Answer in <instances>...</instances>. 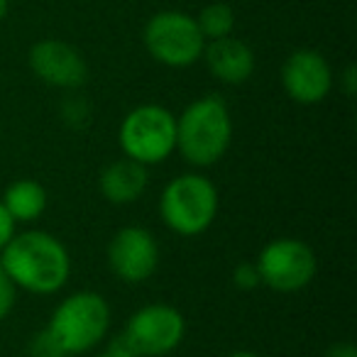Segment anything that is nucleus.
<instances>
[{
  "label": "nucleus",
  "instance_id": "nucleus-1",
  "mask_svg": "<svg viewBox=\"0 0 357 357\" xmlns=\"http://www.w3.org/2000/svg\"><path fill=\"white\" fill-rule=\"evenodd\" d=\"M0 264L15 289L37 296L61 291L71 277L69 250L47 230L15 233L0 250Z\"/></svg>",
  "mask_w": 357,
  "mask_h": 357
},
{
  "label": "nucleus",
  "instance_id": "nucleus-2",
  "mask_svg": "<svg viewBox=\"0 0 357 357\" xmlns=\"http://www.w3.org/2000/svg\"><path fill=\"white\" fill-rule=\"evenodd\" d=\"M233 142V118L215 93L191 100L176 118V152L194 169H208L225 157Z\"/></svg>",
  "mask_w": 357,
  "mask_h": 357
},
{
  "label": "nucleus",
  "instance_id": "nucleus-3",
  "mask_svg": "<svg viewBox=\"0 0 357 357\" xmlns=\"http://www.w3.org/2000/svg\"><path fill=\"white\" fill-rule=\"evenodd\" d=\"M218 208V189L201 172H186L174 176L159 196L162 223L181 238H196L206 233L213 225Z\"/></svg>",
  "mask_w": 357,
  "mask_h": 357
},
{
  "label": "nucleus",
  "instance_id": "nucleus-4",
  "mask_svg": "<svg viewBox=\"0 0 357 357\" xmlns=\"http://www.w3.org/2000/svg\"><path fill=\"white\" fill-rule=\"evenodd\" d=\"M47 333L64 357H76L100 345L110 328V306L98 291H74L52 311Z\"/></svg>",
  "mask_w": 357,
  "mask_h": 357
},
{
  "label": "nucleus",
  "instance_id": "nucleus-5",
  "mask_svg": "<svg viewBox=\"0 0 357 357\" xmlns=\"http://www.w3.org/2000/svg\"><path fill=\"white\" fill-rule=\"evenodd\" d=\"M123 157L144 167L162 164L176 152V115L159 103H142L123 118L118 130Z\"/></svg>",
  "mask_w": 357,
  "mask_h": 357
},
{
  "label": "nucleus",
  "instance_id": "nucleus-6",
  "mask_svg": "<svg viewBox=\"0 0 357 357\" xmlns=\"http://www.w3.org/2000/svg\"><path fill=\"white\" fill-rule=\"evenodd\" d=\"M147 54L167 69H189L201 61L206 37L201 35L196 17L184 10H159L142 30Z\"/></svg>",
  "mask_w": 357,
  "mask_h": 357
},
{
  "label": "nucleus",
  "instance_id": "nucleus-7",
  "mask_svg": "<svg viewBox=\"0 0 357 357\" xmlns=\"http://www.w3.org/2000/svg\"><path fill=\"white\" fill-rule=\"evenodd\" d=\"M255 267L259 282L279 294L306 289L318 274V257L308 243L298 238H274L259 250Z\"/></svg>",
  "mask_w": 357,
  "mask_h": 357
},
{
  "label": "nucleus",
  "instance_id": "nucleus-8",
  "mask_svg": "<svg viewBox=\"0 0 357 357\" xmlns=\"http://www.w3.org/2000/svg\"><path fill=\"white\" fill-rule=\"evenodd\" d=\"M120 335L137 357H164L176 350L184 340V313L162 301L147 303L128 318Z\"/></svg>",
  "mask_w": 357,
  "mask_h": 357
},
{
  "label": "nucleus",
  "instance_id": "nucleus-9",
  "mask_svg": "<svg viewBox=\"0 0 357 357\" xmlns=\"http://www.w3.org/2000/svg\"><path fill=\"white\" fill-rule=\"evenodd\" d=\"M108 267L120 282L142 284L159 267V243L142 225H125L108 243Z\"/></svg>",
  "mask_w": 357,
  "mask_h": 357
},
{
  "label": "nucleus",
  "instance_id": "nucleus-10",
  "mask_svg": "<svg viewBox=\"0 0 357 357\" xmlns=\"http://www.w3.org/2000/svg\"><path fill=\"white\" fill-rule=\"evenodd\" d=\"M27 64L32 74L52 89L76 91L89 79V64L84 54L74 45L54 37L35 42L27 54Z\"/></svg>",
  "mask_w": 357,
  "mask_h": 357
},
{
  "label": "nucleus",
  "instance_id": "nucleus-11",
  "mask_svg": "<svg viewBox=\"0 0 357 357\" xmlns=\"http://www.w3.org/2000/svg\"><path fill=\"white\" fill-rule=\"evenodd\" d=\"M284 93L298 105H318L333 89V69L318 50H294L282 64Z\"/></svg>",
  "mask_w": 357,
  "mask_h": 357
},
{
  "label": "nucleus",
  "instance_id": "nucleus-12",
  "mask_svg": "<svg viewBox=\"0 0 357 357\" xmlns=\"http://www.w3.org/2000/svg\"><path fill=\"white\" fill-rule=\"evenodd\" d=\"M201 59L206 61L211 76L225 86H243L245 81H250L257 66L252 47L233 35L206 42Z\"/></svg>",
  "mask_w": 357,
  "mask_h": 357
},
{
  "label": "nucleus",
  "instance_id": "nucleus-13",
  "mask_svg": "<svg viewBox=\"0 0 357 357\" xmlns=\"http://www.w3.org/2000/svg\"><path fill=\"white\" fill-rule=\"evenodd\" d=\"M149 181L147 167L135 159L120 157L110 162L98 176V191L113 206H132L144 194Z\"/></svg>",
  "mask_w": 357,
  "mask_h": 357
},
{
  "label": "nucleus",
  "instance_id": "nucleus-14",
  "mask_svg": "<svg viewBox=\"0 0 357 357\" xmlns=\"http://www.w3.org/2000/svg\"><path fill=\"white\" fill-rule=\"evenodd\" d=\"M0 204L17 223H35L47 211V191L37 178H17L6 189Z\"/></svg>",
  "mask_w": 357,
  "mask_h": 357
},
{
  "label": "nucleus",
  "instance_id": "nucleus-15",
  "mask_svg": "<svg viewBox=\"0 0 357 357\" xmlns=\"http://www.w3.org/2000/svg\"><path fill=\"white\" fill-rule=\"evenodd\" d=\"M196 17V25H199L201 35L206 37V42L220 40V37L233 35L235 30V10L228 3H208V6L201 8Z\"/></svg>",
  "mask_w": 357,
  "mask_h": 357
},
{
  "label": "nucleus",
  "instance_id": "nucleus-16",
  "mask_svg": "<svg viewBox=\"0 0 357 357\" xmlns=\"http://www.w3.org/2000/svg\"><path fill=\"white\" fill-rule=\"evenodd\" d=\"M30 357H64V352L59 350V345L54 342V337L47 333V328H42L40 333H35L27 347Z\"/></svg>",
  "mask_w": 357,
  "mask_h": 357
},
{
  "label": "nucleus",
  "instance_id": "nucleus-17",
  "mask_svg": "<svg viewBox=\"0 0 357 357\" xmlns=\"http://www.w3.org/2000/svg\"><path fill=\"white\" fill-rule=\"evenodd\" d=\"M233 284L240 291H252V289H257L262 282H259V272H257V267H255V262H240L238 267L233 269Z\"/></svg>",
  "mask_w": 357,
  "mask_h": 357
},
{
  "label": "nucleus",
  "instance_id": "nucleus-18",
  "mask_svg": "<svg viewBox=\"0 0 357 357\" xmlns=\"http://www.w3.org/2000/svg\"><path fill=\"white\" fill-rule=\"evenodd\" d=\"M15 301H17V289L10 282V277L6 274L3 264H0V321H6L10 316V311L15 308Z\"/></svg>",
  "mask_w": 357,
  "mask_h": 357
},
{
  "label": "nucleus",
  "instance_id": "nucleus-19",
  "mask_svg": "<svg viewBox=\"0 0 357 357\" xmlns=\"http://www.w3.org/2000/svg\"><path fill=\"white\" fill-rule=\"evenodd\" d=\"M96 357H137V355L130 350V345L123 340V335H118V337H113V340H110Z\"/></svg>",
  "mask_w": 357,
  "mask_h": 357
},
{
  "label": "nucleus",
  "instance_id": "nucleus-20",
  "mask_svg": "<svg viewBox=\"0 0 357 357\" xmlns=\"http://www.w3.org/2000/svg\"><path fill=\"white\" fill-rule=\"evenodd\" d=\"M15 235V220L10 218V213L6 211V206L0 204V250L6 248L8 240Z\"/></svg>",
  "mask_w": 357,
  "mask_h": 357
},
{
  "label": "nucleus",
  "instance_id": "nucleus-21",
  "mask_svg": "<svg viewBox=\"0 0 357 357\" xmlns=\"http://www.w3.org/2000/svg\"><path fill=\"white\" fill-rule=\"evenodd\" d=\"M326 357H357V347L352 342H335L328 347Z\"/></svg>",
  "mask_w": 357,
  "mask_h": 357
},
{
  "label": "nucleus",
  "instance_id": "nucleus-22",
  "mask_svg": "<svg viewBox=\"0 0 357 357\" xmlns=\"http://www.w3.org/2000/svg\"><path fill=\"white\" fill-rule=\"evenodd\" d=\"M342 86H345V93H355V66H347L345 74H342Z\"/></svg>",
  "mask_w": 357,
  "mask_h": 357
},
{
  "label": "nucleus",
  "instance_id": "nucleus-23",
  "mask_svg": "<svg viewBox=\"0 0 357 357\" xmlns=\"http://www.w3.org/2000/svg\"><path fill=\"white\" fill-rule=\"evenodd\" d=\"M8 13H10V0H0V22L6 20Z\"/></svg>",
  "mask_w": 357,
  "mask_h": 357
},
{
  "label": "nucleus",
  "instance_id": "nucleus-24",
  "mask_svg": "<svg viewBox=\"0 0 357 357\" xmlns=\"http://www.w3.org/2000/svg\"><path fill=\"white\" fill-rule=\"evenodd\" d=\"M228 357H259V355L252 350H235V352H230Z\"/></svg>",
  "mask_w": 357,
  "mask_h": 357
}]
</instances>
